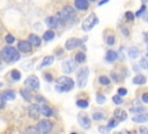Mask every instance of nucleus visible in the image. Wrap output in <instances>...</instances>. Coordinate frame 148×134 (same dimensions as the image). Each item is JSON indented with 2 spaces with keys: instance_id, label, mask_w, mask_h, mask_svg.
Masks as SVG:
<instances>
[{
  "instance_id": "obj_40",
  "label": "nucleus",
  "mask_w": 148,
  "mask_h": 134,
  "mask_svg": "<svg viewBox=\"0 0 148 134\" xmlns=\"http://www.w3.org/2000/svg\"><path fill=\"white\" fill-rule=\"evenodd\" d=\"M5 104H6V99L3 98L2 94H0V109H3L5 107Z\"/></svg>"
},
{
  "instance_id": "obj_12",
  "label": "nucleus",
  "mask_w": 148,
  "mask_h": 134,
  "mask_svg": "<svg viewBox=\"0 0 148 134\" xmlns=\"http://www.w3.org/2000/svg\"><path fill=\"white\" fill-rule=\"evenodd\" d=\"M17 49H18V51H21L23 53H28L31 51V45L28 40H21L17 44Z\"/></svg>"
},
{
  "instance_id": "obj_31",
  "label": "nucleus",
  "mask_w": 148,
  "mask_h": 134,
  "mask_svg": "<svg viewBox=\"0 0 148 134\" xmlns=\"http://www.w3.org/2000/svg\"><path fill=\"white\" fill-rule=\"evenodd\" d=\"M104 118H105V116L102 114L101 112H95V113H92V119H94V120H103Z\"/></svg>"
},
{
  "instance_id": "obj_29",
  "label": "nucleus",
  "mask_w": 148,
  "mask_h": 134,
  "mask_svg": "<svg viewBox=\"0 0 148 134\" xmlns=\"http://www.w3.org/2000/svg\"><path fill=\"white\" fill-rule=\"evenodd\" d=\"M146 111V107H143V106H138V107H133V109H131L130 110V112H132V113H143Z\"/></svg>"
},
{
  "instance_id": "obj_13",
  "label": "nucleus",
  "mask_w": 148,
  "mask_h": 134,
  "mask_svg": "<svg viewBox=\"0 0 148 134\" xmlns=\"http://www.w3.org/2000/svg\"><path fill=\"white\" fill-rule=\"evenodd\" d=\"M113 114H114V118H116L118 121H124V120H126V118H127L126 111H124V110H121V109H116L114 112H113Z\"/></svg>"
},
{
  "instance_id": "obj_2",
  "label": "nucleus",
  "mask_w": 148,
  "mask_h": 134,
  "mask_svg": "<svg viewBox=\"0 0 148 134\" xmlns=\"http://www.w3.org/2000/svg\"><path fill=\"white\" fill-rule=\"evenodd\" d=\"M0 58H2L6 62H15V61L20 60V53L16 49H14L12 46H7L1 50Z\"/></svg>"
},
{
  "instance_id": "obj_38",
  "label": "nucleus",
  "mask_w": 148,
  "mask_h": 134,
  "mask_svg": "<svg viewBox=\"0 0 148 134\" xmlns=\"http://www.w3.org/2000/svg\"><path fill=\"white\" fill-rule=\"evenodd\" d=\"M109 128L106 127V126H98V132L99 133H103V134H106V133H109Z\"/></svg>"
},
{
  "instance_id": "obj_21",
  "label": "nucleus",
  "mask_w": 148,
  "mask_h": 134,
  "mask_svg": "<svg viewBox=\"0 0 148 134\" xmlns=\"http://www.w3.org/2000/svg\"><path fill=\"white\" fill-rule=\"evenodd\" d=\"M146 81H147V79H146V76L142 75V74H138V75L134 76V79H133V83H134V84H139V85L145 84Z\"/></svg>"
},
{
  "instance_id": "obj_7",
  "label": "nucleus",
  "mask_w": 148,
  "mask_h": 134,
  "mask_svg": "<svg viewBox=\"0 0 148 134\" xmlns=\"http://www.w3.org/2000/svg\"><path fill=\"white\" fill-rule=\"evenodd\" d=\"M76 67L77 66H76V62H75L74 59H68V60L62 62V70L66 74H69V73L74 72L76 69Z\"/></svg>"
},
{
  "instance_id": "obj_11",
  "label": "nucleus",
  "mask_w": 148,
  "mask_h": 134,
  "mask_svg": "<svg viewBox=\"0 0 148 134\" xmlns=\"http://www.w3.org/2000/svg\"><path fill=\"white\" fill-rule=\"evenodd\" d=\"M28 113H29V117L32 118V119H37L40 114V107L38 104H31L29 106V110H28Z\"/></svg>"
},
{
  "instance_id": "obj_27",
  "label": "nucleus",
  "mask_w": 148,
  "mask_h": 134,
  "mask_svg": "<svg viewBox=\"0 0 148 134\" xmlns=\"http://www.w3.org/2000/svg\"><path fill=\"white\" fill-rule=\"evenodd\" d=\"M76 105H77L79 107H81V109H87V107L89 106V103H88V100H86V99H79V100L76 102Z\"/></svg>"
},
{
  "instance_id": "obj_10",
  "label": "nucleus",
  "mask_w": 148,
  "mask_h": 134,
  "mask_svg": "<svg viewBox=\"0 0 148 134\" xmlns=\"http://www.w3.org/2000/svg\"><path fill=\"white\" fill-rule=\"evenodd\" d=\"M83 40H84V39L69 38V39L66 40V43H65V47H66V50H73V49H75V47L80 46V45L83 43Z\"/></svg>"
},
{
  "instance_id": "obj_5",
  "label": "nucleus",
  "mask_w": 148,
  "mask_h": 134,
  "mask_svg": "<svg viewBox=\"0 0 148 134\" xmlns=\"http://www.w3.org/2000/svg\"><path fill=\"white\" fill-rule=\"evenodd\" d=\"M97 23H98V18H97V16H96L95 14H90L88 17H86V18L83 20L81 27H82V30H84V31H89V30H91Z\"/></svg>"
},
{
  "instance_id": "obj_14",
  "label": "nucleus",
  "mask_w": 148,
  "mask_h": 134,
  "mask_svg": "<svg viewBox=\"0 0 148 134\" xmlns=\"http://www.w3.org/2000/svg\"><path fill=\"white\" fill-rule=\"evenodd\" d=\"M45 23H46V25L49 27V28H51V29H53V28H57L58 27V21H57V18L54 17V16H49V17H46L45 18Z\"/></svg>"
},
{
  "instance_id": "obj_36",
  "label": "nucleus",
  "mask_w": 148,
  "mask_h": 134,
  "mask_svg": "<svg viewBox=\"0 0 148 134\" xmlns=\"http://www.w3.org/2000/svg\"><path fill=\"white\" fill-rule=\"evenodd\" d=\"M5 40H6L7 44H13V43L15 42V37H14L13 35H7V36L5 37Z\"/></svg>"
},
{
  "instance_id": "obj_24",
  "label": "nucleus",
  "mask_w": 148,
  "mask_h": 134,
  "mask_svg": "<svg viewBox=\"0 0 148 134\" xmlns=\"http://www.w3.org/2000/svg\"><path fill=\"white\" fill-rule=\"evenodd\" d=\"M139 54H140L139 49H136V47H130V49H128V55H130V58L136 59V58L139 57Z\"/></svg>"
},
{
  "instance_id": "obj_15",
  "label": "nucleus",
  "mask_w": 148,
  "mask_h": 134,
  "mask_svg": "<svg viewBox=\"0 0 148 134\" xmlns=\"http://www.w3.org/2000/svg\"><path fill=\"white\" fill-rule=\"evenodd\" d=\"M28 42L30 43L31 46H39L42 40H40V38H39L37 35L31 34V35H29V40H28Z\"/></svg>"
},
{
  "instance_id": "obj_49",
  "label": "nucleus",
  "mask_w": 148,
  "mask_h": 134,
  "mask_svg": "<svg viewBox=\"0 0 148 134\" xmlns=\"http://www.w3.org/2000/svg\"><path fill=\"white\" fill-rule=\"evenodd\" d=\"M109 0H101V2H98V6H102V5H105Z\"/></svg>"
},
{
  "instance_id": "obj_30",
  "label": "nucleus",
  "mask_w": 148,
  "mask_h": 134,
  "mask_svg": "<svg viewBox=\"0 0 148 134\" xmlns=\"http://www.w3.org/2000/svg\"><path fill=\"white\" fill-rule=\"evenodd\" d=\"M117 125H118V120H117V119H114V118H112V119H110V120H109V122H108V126H106V127H108L109 129H111V128H114Z\"/></svg>"
},
{
  "instance_id": "obj_8",
  "label": "nucleus",
  "mask_w": 148,
  "mask_h": 134,
  "mask_svg": "<svg viewBox=\"0 0 148 134\" xmlns=\"http://www.w3.org/2000/svg\"><path fill=\"white\" fill-rule=\"evenodd\" d=\"M77 121H79L80 126H81L83 129H88V128H90V126H91L90 119H89V117H88L86 113H79V116H77Z\"/></svg>"
},
{
  "instance_id": "obj_23",
  "label": "nucleus",
  "mask_w": 148,
  "mask_h": 134,
  "mask_svg": "<svg viewBox=\"0 0 148 134\" xmlns=\"http://www.w3.org/2000/svg\"><path fill=\"white\" fill-rule=\"evenodd\" d=\"M53 61H54V58H53L52 55H47V57H45V58L43 59V61L40 62V65H39L38 68H43V67H45V66H49V65H51Z\"/></svg>"
},
{
  "instance_id": "obj_25",
  "label": "nucleus",
  "mask_w": 148,
  "mask_h": 134,
  "mask_svg": "<svg viewBox=\"0 0 148 134\" xmlns=\"http://www.w3.org/2000/svg\"><path fill=\"white\" fill-rule=\"evenodd\" d=\"M74 60H75L76 64H81V62H83L86 60V54L83 52H77L75 54V57H74Z\"/></svg>"
},
{
  "instance_id": "obj_44",
  "label": "nucleus",
  "mask_w": 148,
  "mask_h": 134,
  "mask_svg": "<svg viewBox=\"0 0 148 134\" xmlns=\"http://www.w3.org/2000/svg\"><path fill=\"white\" fill-rule=\"evenodd\" d=\"M139 132H140V134H148V128L145 127V126H141L140 129H139Z\"/></svg>"
},
{
  "instance_id": "obj_37",
  "label": "nucleus",
  "mask_w": 148,
  "mask_h": 134,
  "mask_svg": "<svg viewBox=\"0 0 148 134\" xmlns=\"http://www.w3.org/2000/svg\"><path fill=\"white\" fill-rule=\"evenodd\" d=\"M112 100L114 102V104H123V98H121V96H119V95H116V96H113V98H112Z\"/></svg>"
},
{
  "instance_id": "obj_26",
  "label": "nucleus",
  "mask_w": 148,
  "mask_h": 134,
  "mask_svg": "<svg viewBox=\"0 0 148 134\" xmlns=\"http://www.w3.org/2000/svg\"><path fill=\"white\" fill-rule=\"evenodd\" d=\"M54 38V31L53 30H46L43 35V39L44 40H51Z\"/></svg>"
},
{
  "instance_id": "obj_4",
  "label": "nucleus",
  "mask_w": 148,
  "mask_h": 134,
  "mask_svg": "<svg viewBox=\"0 0 148 134\" xmlns=\"http://www.w3.org/2000/svg\"><path fill=\"white\" fill-rule=\"evenodd\" d=\"M88 76H89V68L88 67H83L79 70L77 76H76V83L79 88H83L87 84L88 81Z\"/></svg>"
},
{
  "instance_id": "obj_57",
  "label": "nucleus",
  "mask_w": 148,
  "mask_h": 134,
  "mask_svg": "<svg viewBox=\"0 0 148 134\" xmlns=\"http://www.w3.org/2000/svg\"><path fill=\"white\" fill-rule=\"evenodd\" d=\"M0 64H1V59H0Z\"/></svg>"
},
{
  "instance_id": "obj_16",
  "label": "nucleus",
  "mask_w": 148,
  "mask_h": 134,
  "mask_svg": "<svg viewBox=\"0 0 148 134\" xmlns=\"http://www.w3.org/2000/svg\"><path fill=\"white\" fill-rule=\"evenodd\" d=\"M75 7L80 10H86L89 7V2L88 0H75Z\"/></svg>"
},
{
  "instance_id": "obj_43",
  "label": "nucleus",
  "mask_w": 148,
  "mask_h": 134,
  "mask_svg": "<svg viewBox=\"0 0 148 134\" xmlns=\"http://www.w3.org/2000/svg\"><path fill=\"white\" fill-rule=\"evenodd\" d=\"M126 94H127V90L125 88H119L118 89V95L119 96H125Z\"/></svg>"
},
{
  "instance_id": "obj_53",
  "label": "nucleus",
  "mask_w": 148,
  "mask_h": 134,
  "mask_svg": "<svg viewBox=\"0 0 148 134\" xmlns=\"http://www.w3.org/2000/svg\"><path fill=\"white\" fill-rule=\"evenodd\" d=\"M134 70H138V65H134Z\"/></svg>"
},
{
  "instance_id": "obj_42",
  "label": "nucleus",
  "mask_w": 148,
  "mask_h": 134,
  "mask_svg": "<svg viewBox=\"0 0 148 134\" xmlns=\"http://www.w3.org/2000/svg\"><path fill=\"white\" fill-rule=\"evenodd\" d=\"M147 60H146V58H142L141 60H140V66L142 67V68H146L147 69Z\"/></svg>"
},
{
  "instance_id": "obj_50",
  "label": "nucleus",
  "mask_w": 148,
  "mask_h": 134,
  "mask_svg": "<svg viewBox=\"0 0 148 134\" xmlns=\"http://www.w3.org/2000/svg\"><path fill=\"white\" fill-rule=\"evenodd\" d=\"M143 18H145L146 22H148V12H146V14L143 15Z\"/></svg>"
},
{
  "instance_id": "obj_22",
  "label": "nucleus",
  "mask_w": 148,
  "mask_h": 134,
  "mask_svg": "<svg viewBox=\"0 0 148 134\" xmlns=\"http://www.w3.org/2000/svg\"><path fill=\"white\" fill-rule=\"evenodd\" d=\"M40 113H42L43 116H45V117H51V116L53 114V111L51 110L50 106H47L46 104H44V105L40 106Z\"/></svg>"
},
{
  "instance_id": "obj_33",
  "label": "nucleus",
  "mask_w": 148,
  "mask_h": 134,
  "mask_svg": "<svg viewBox=\"0 0 148 134\" xmlns=\"http://www.w3.org/2000/svg\"><path fill=\"white\" fill-rule=\"evenodd\" d=\"M25 133H27V134H39V132H38L37 127H34V126L28 127V129H27V132H25Z\"/></svg>"
},
{
  "instance_id": "obj_48",
  "label": "nucleus",
  "mask_w": 148,
  "mask_h": 134,
  "mask_svg": "<svg viewBox=\"0 0 148 134\" xmlns=\"http://www.w3.org/2000/svg\"><path fill=\"white\" fill-rule=\"evenodd\" d=\"M36 99H37L38 102H44V100H45V99H44L42 96H37V97H36Z\"/></svg>"
},
{
  "instance_id": "obj_20",
  "label": "nucleus",
  "mask_w": 148,
  "mask_h": 134,
  "mask_svg": "<svg viewBox=\"0 0 148 134\" xmlns=\"http://www.w3.org/2000/svg\"><path fill=\"white\" fill-rule=\"evenodd\" d=\"M2 96H3V98L6 100H13L15 98V91L12 90V89H7V90H5L2 92Z\"/></svg>"
},
{
  "instance_id": "obj_18",
  "label": "nucleus",
  "mask_w": 148,
  "mask_h": 134,
  "mask_svg": "<svg viewBox=\"0 0 148 134\" xmlns=\"http://www.w3.org/2000/svg\"><path fill=\"white\" fill-rule=\"evenodd\" d=\"M132 120L136 124L139 122H146L148 121V113H141V114H138V116H134L132 118Z\"/></svg>"
},
{
  "instance_id": "obj_6",
  "label": "nucleus",
  "mask_w": 148,
  "mask_h": 134,
  "mask_svg": "<svg viewBox=\"0 0 148 134\" xmlns=\"http://www.w3.org/2000/svg\"><path fill=\"white\" fill-rule=\"evenodd\" d=\"M24 85L30 89V90H37L39 88V80L37 76L35 75H31V76H28L24 81Z\"/></svg>"
},
{
  "instance_id": "obj_56",
  "label": "nucleus",
  "mask_w": 148,
  "mask_h": 134,
  "mask_svg": "<svg viewBox=\"0 0 148 134\" xmlns=\"http://www.w3.org/2000/svg\"><path fill=\"white\" fill-rule=\"evenodd\" d=\"M72 134H76V133H72Z\"/></svg>"
},
{
  "instance_id": "obj_58",
  "label": "nucleus",
  "mask_w": 148,
  "mask_h": 134,
  "mask_svg": "<svg viewBox=\"0 0 148 134\" xmlns=\"http://www.w3.org/2000/svg\"><path fill=\"white\" fill-rule=\"evenodd\" d=\"M90 1H95V0H90Z\"/></svg>"
},
{
  "instance_id": "obj_46",
  "label": "nucleus",
  "mask_w": 148,
  "mask_h": 134,
  "mask_svg": "<svg viewBox=\"0 0 148 134\" xmlns=\"http://www.w3.org/2000/svg\"><path fill=\"white\" fill-rule=\"evenodd\" d=\"M142 102L143 103H148V92H146V94L142 95Z\"/></svg>"
},
{
  "instance_id": "obj_9",
  "label": "nucleus",
  "mask_w": 148,
  "mask_h": 134,
  "mask_svg": "<svg viewBox=\"0 0 148 134\" xmlns=\"http://www.w3.org/2000/svg\"><path fill=\"white\" fill-rule=\"evenodd\" d=\"M37 129L39 133H43V134H47L51 129H52V122L49 121V120H42L38 122V126H37Z\"/></svg>"
},
{
  "instance_id": "obj_45",
  "label": "nucleus",
  "mask_w": 148,
  "mask_h": 134,
  "mask_svg": "<svg viewBox=\"0 0 148 134\" xmlns=\"http://www.w3.org/2000/svg\"><path fill=\"white\" fill-rule=\"evenodd\" d=\"M44 77H45V80L46 81H49V82H51L53 79H52V75L50 74V73H46V74H44Z\"/></svg>"
},
{
  "instance_id": "obj_35",
  "label": "nucleus",
  "mask_w": 148,
  "mask_h": 134,
  "mask_svg": "<svg viewBox=\"0 0 148 134\" xmlns=\"http://www.w3.org/2000/svg\"><path fill=\"white\" fill-rule=\"evenodd\" d=\"M145 10H146V6H145V5H142V6H141V8H140L135 14H134V17H140V16L145 13Z\"/></svg>"
},
{
  "instance_id": "obj_34",
  "label": "nucleus",
  "mask_w": 148,
  "mask_h": 134,
  "mask_svg": "<svg viewBox=\"0 0 148 134\" xmlns=\"http://www.w3.org/2000/svg\"><path fill=\"white\" fill-rule=\"evenodd\" d=\"M98 81H99V83H102V84H104V85H108V84L110 83V79L106 77V76H99Z\"/></svg>"
},
{
  "instance_id": "obj_19",
  "label": "nucleus",
  "mask_w": 148,
  "mask_h": 134,
  "mask_svg": "<svg viewBox=\"0 0 148 134\" xmlns=\"http://www.w3.org/2000/svg\"><path fill=\"white\" fill-rule=\"evenodd\" d=\"M20 94H21V96H22L27 102H30V100L32 99V95H31V92H30V89H28V88L21 89V90H20Z\"/></svg>"
},
{
  "instance_id": "obj_1",
  "label": "nucleus",
  "mask_w": 148,
  "mask_h": 134,
  "mask_svg": "<svg viewBox=\"0 0 148 134\" xmlns=\"http://www.w3.org/2000/svg\"><path fill=\"white\" fill-rule=\"evenodd\" d=\"M74 87V81L68 76H60L56 81L54 89L58 92H67Z\"/></svg>"
},
{
  "instance_id": "obj_32",
  "label": "nucleus",
  "mask_w": 148,
  "mask_h": 134,
  "mask_svg": "<svg viewBox=\"0 0 148 134\" xmlns=\"http://www.w3.org/2000/svg\"><path fill=\"white\" fill-rule=\"evenodd\" d=\"M105 100H106V98H105V96H103L102 94H97V95H96V102H97L98 104H103Z\"/></svg>"
},
{
  "instance_id": "obj_55",
  "label": "nucleus",
  "mask_w": 148,
  "mask_h": 134,
  "mask_svg": "<svg viewBox=\"0 0 148 134\" xmlns=\"http://www.w3.org/2000/svg\"><path fill=\"white\" fill-rule=\"evenodd\" d=\"M21 134H27V133H25V132H24V133H21Z\"/></svg>"
},
{
  "instance_id": "obj_47",
  "label": "nucleus",
  "mask_w": 148,
  "mask_h": 134,
  "mask_svg": "<svg viewBox=\"0 0 148 134\" xmlns=\"http://www.w3.org/2000/svg\"><path fill=\"white\" fill-rule=\"evenodd\" d=\"M114 134H132L131 132L126 131V129H123V131H119V132H116Z\"/></svg>"
},
{
  "instance_id": "obj_51",
  "label": "nucleus",
  "mask_w": 148,
  "mask_h": 134,
  "mask_svg": "<svg viewBox=\"0 0 148 134\" xmlns=\"http://www.w3.org/2000/svg\"><path fill=\"white\" fill-rule=\"evenodd\" d=\"M123 34H124L125 36H127V35H128V31H127V29H123Z\"/></svg>"
},
{
  "instance_id": "obj_54",
  "label": "nucleus",
  "mask_w": 148,
  "mask_h": 134,
  "mask_svg": "<svg viewBox=\"0 0 148 134\" xmlns=\"http://www.w3.org/2000/svg\"><path fill=\"white\" fill-rule=\"evenodd\" d=\"M147 69H148V62H147Z\"/></svg>"
},
{
  "instance_id": "obj_17",
  "label": "nucleus",
  "mask_w": 148,
  "mask_h": 134,
  "mask_svg": "<svg viewBox=\"0 0 148 134\" xmlns=\"http://www.w3.org/2000/svg\"><path fill=\"white\" fill-rule=\"evenodd\" d=\"M105 59H106L108 62H114V61L118 59V54H117L114 51L109 50V51L106 52V54H105Z\"/></svg>"
},
{
  "instance_id": "obj_28",
  "label": "nucleus",
  "mask_w": 148,
  "mask_h": 134,
  "mask_svg": "<svg viewBox=\"0 0 148 134\" xmlns=\"http://www.w3.org/2000/svg\"><path fill=\"white\" fill-rule=\"evenodd\" d=\"M10 75H12V79H13L14 81H18V80L21 79V73H20L17 69H13L12 73H10Z\"/></svg>"
},
{
  "instance_id": "obj_41",
  "label": "nucleus",
  "mask_w": 148,
  "mask_h": 134,
  "mask_svg": "<svg viewBox=\"0 0 148 134\" xmlns=\"http://www.w3.org/2000/svg\"><path fill=\"white\" fill-rule=\"evenodd\" d=\"M125 16H126V18H127L128 21H133V20H134V15H133L131 12H126Z\"/></svg>"
},
{
  "instance_id": "obj_3",
  "label": "nucleus",
  "mask_w": 148,
  "mask_h": 134,
  "mask_svg": "<svg viewBox=\"0 0 148 134\" xmlns=\"http://www.w3.org/2000/svg\"><path fill=\"white\" fill-rule=\"evenodd\" d=\"M75 16V12L71 6H65L61 12H59L54 17L57 18L58 23H65L67 21H71Z\"/></svg>"
},
{
  "instance_id": "obj_52",
  "label": "nucleus",
  "mask_w": 148,
  "mask_h": 134,
  "mask_svg": "<svg viewBox=\"0 0 148 134\" xmlns=\"http://www.w3.org/2000/svg\"><path fill=\"white\" fill-rule=\"evenodd\" d=\"M141 1H142V3H143V5H145V3H147V2H148V0H141Z\"/></svg>"
},
{
  "instance_id": "obj_39",
  "label": "nucleus",
  "mask_w": 148,
  "mask_h": 134,
  "mask_svg": "<svg viewBox=\"0 0 148 134\" xmlns=\"http://www.w3.org/2000/svg\"><path fill=\"white\" fill-rule=\"evenodd\" d=\"M114 37L113 36H109L108 37V39H106V43H108V45H113L114 44Z\"/></svg>"
}]
</instances>
